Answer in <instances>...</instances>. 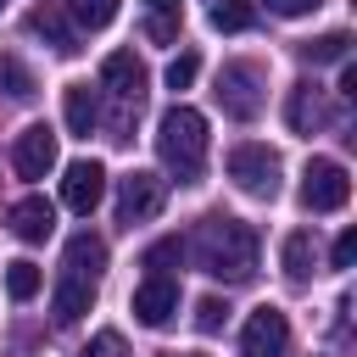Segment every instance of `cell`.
I'll list each match as a JSON object with an SVG mask.
<instances>
[{
	"label": "cell",
	"mask_w": 357,
	"mask_h": 357,
	"mask_svg": "<svg viewBox=\"0 0 357 357\" xmlns=\"http://www.w3.org/2000/svg\"><path fill=\"white\" fill-rule=\"evenodd\" d=\"M184 251H195V268L223 279V284H251L257 279V229L240 223V218H223V212L201 218V229Z\"/></svg>",
	"instance_id": "6da1fadb"
},
{
	"label": "cell",
	"mask_w": 357,
	"mask_h": 357,
	"mask_svg": "<svg viewBox=\"0 0 357 357\" xmlns=\"http://www.w3.org/2000/svg\"><path fill=\"white\" fill-rule=\"evenodd\" d=\"M156 156L167 162V173L178 184H201L206 173V117L195 106H167L162 123H156Z\"/></svg>",
	"instance_id": "7a4b0ae2"
},
{
	"label": "cell",
	"mask_w": 357,
	"mask_h": 357,
	"mask_svg": "<svg viewBox=\"0 0 357 357\" xmlns=\"http://www.w3.org/2000/svg\"><path fill=\"white\" fill-rule=\"evenodd\" d=\"M223 167H229L240 195H251V201H273L279 195V156L268 145H234L223 156Z\"/></svg>",
	"instance_id": "3957f363"
},
{
	"label": "cell",
	"mask_w": 357,
	"mask_h": 357,
	"mask_svg": "<svg viewBox=\"0 0 357 357\" xmlns=\"http://www.w3.org/2000/svg\"><path fill=\"white\" fill-rule=\"evenodd\" d=\"M100 84L117 95V134L112 139H128V112H139V95H145V67H139V56L134 50H112L106 61H100Z\"/></svg>",
	"instance_id": "277c9868"
},
{
	"label": "cell",
	"mask_w": 357,
	"mask_h": 357,
	"mask_svg": "<svg viewBox=\"0 0 357 357\" xmlns=\"http://www.w3.org/2000/svg\"><path fill=\"white\" fill-rule=\"evenodd\" d=\"M218 106L234 123H251L262 112V67L257 61H223V73H218Z\"/></svg>",
	"instance_id": "5b68a950"
},
{
	"label": "cell",
	"mask_w": 357,
	"mask_h": 357,
	"mask_svg": "<svg viewBox=\"0 0 357 357\" xmlns=\"http://www.w3.org/2000/svg\"><path fill=\"white\" fill-rule=\"evenodd\" d=\"M346 195H351V178H346L340 162L312 156V162L301 167V206H307V212H340Z\"/></svg>",
	"instance_id": "8992f818"
},
{
	"label": "cell",
	"mask_w": 357,
	"mask_h": 357,
	"mask_svg": "<svg viewBox=\"0 0 357 357\" xmlns=\"http://www.w3.org/2000/svg\"><path fill=\"white\" fill-rule=\"evenodd\" d=\"M162 201H167V178H156V173H145V167H134L128 178H117V223H123V229L151 223V218L162 212Z\"/></svg>",
	"instance_id": "52a82bcc"
},
{
	"label": "cell",
	"mask_w": 357,
	"mask_h": 357,
	"mask_svg": "<svg viewBox=\"0 0 357 357\" xmlns=\"http://www.w3.org/2000/svg\"><path fill=\"white\" fill-rule=\"evenodd\" d=\"M128 307L145 329H167L178 318V279L173 273H145V284L128 296Z\"/></svg>",
	"instance_id": "ba28073f"
},
{
	"label": "cell",
	"mask_w": 357,
	"mask_h": 357,
	"mask_svg": "<svg viewBox=\"0 0 357 357\" xmlns=\"http://www.w3.org/2000/svg\"><path fill=\"white\" fill-rule=\"evenodd\" d=\"M290 346V318L279 307H257L240 329V357H284Z\"/></svg>",
	"instance_id": "9c48e42d"
},
{
	"label": "cell",
	"mask_w": 357,
	"mask_h": 357,
	"mask_svg": "<svg viewBox=\"0 0 357 357\" xmlns=\"http://www.w3.org/2000/svg\"><path fill=\"white\" fill-rule=\"evenodd\" d=\"M11 167H17V178H45L56 167V128L50 123H28L17 134V145H11Z\"/></svg>",
	"instance_id": "30bf717a"
},
{
	"label": "cell",
	"mask_w": 357,
	"mask_h": 357,
	"mask_svg": "<svg viewBox=\"0 0 357 357\" xmlns=\"http://www.w3.org/2000/svg\"><path fill=\"white\" fill-rule=\"evenodd\" d=\"M100 195H106V167L100 162H67V173H61V201H67V212H78V218H89L95 206H100Z\"/></svg>",
	"instance_id": "8fae6325"
},
{
	"label": "cell",
	"mask_w": 357,
	"mask_h": 357,
	"mask_svg": "<svg viewBox=\"0 0 357 357\" xmlns=\"http://www.w3.org/2000/svg\"><path fill=\"white\" fill-rule=\"evenodd\" d=\"M6 223H11V234H17V240L39 245V240H50V229H56V206H50L45 195H22V201H11Z\"/></svg>",
	"instance_id": "7c38bea8"
},
{
	"label": "cell",
	"mask_w": 357,
	"mask_h": 357,
	"mask_svg": "<svg viewBox=\"0 0 357 357\" xmlns=\"http://www.w3.org/2000/svg\"><path fill=\"white\" fill-rule=\"evenodd\" d=\"M61 273H73V279H89V284H100V273H106V240L100 234H73L67 240V251H61Z\"/></svg>",
	"instance_id": "4fadbf2b"
},
{
	"label": "cell",
	"mask_w": 357,
	"mask_h": 357,
	"mask_svg": "<svg viewBox=\"0 0 357 357\" xmlns=\"http://www.w3.org/2000/svg\"><path fill=\"white\" fill-rule=\"evenodd\" d=\"M284 123H290L296 134H312V128H324V123H329V100H324V89H318V84H290Z\"/></svg>",
	"instance_id": "5bb4252c"
},
{
	"label": "cell",
	"mask_w": 357,
	"mask_h": 357,
	"mask_svg": "<svg viewBox=\"0 0 357 357\" xmlns=\"http://www.w3.org/2000/svg\"><path fill=\"white\" fill-rule=\"evenodd\" d=\"M61 117H67V134L89 139L95 123H100V100H95V89H89V84H67V89H61Z\"/></svg>",
	"instance_id": "9a60e30c"
},
{
	"label": "cell",
	"mask_w": 357,
	"mask_h": 357,
	"mask_svg": "<svg viewBox=\"0 0 357 357\" xmlns=\"http://www.w3.org/2000/svg\"><path fill=\"white\" fill-rule=\"evenodd\" d=\"M89 307H95V284H89V279L61 273V279H56V290H50V312H56V324H78Z\"/></svg>",
	"instance_id": "2e32d148"
},
{
	"label": "cell",
	"mask_w": 357,
	"mask_h": 357,
	"mask_svg": "<svg viewBox=\"0 0 357 357\" xmlns=\"http://www.w3.org/2000/svg\"><path fill=\"white\" fill-rule=\"evenodd\" d=\"M28 33L50 39V50H56V56H73V50H78V33H73V28L61 22V11H50V6L28 11Z\"/></svg>",
	"instance_id": "e0dca14e"
},
{
	"label": "cell",
	"mask_w": 357,
	"mask_h": 357,
	"mask_svg": "<svg viewBox=\"0 0 357 357\" xmlns=\"http://www.w3.org/2000/svg\"><path fill=\"white\" fill-rule=\"evenodd\" d=\"M279 262H284V273L301 284V279L312 273V262H318V240H312V229H290V234H284V251H279Z\"/></svg>",
	"instance_id": "ac0fdd59"
},
{
	"label": "cell",
	"mask_w": 357,
	"mask_h": 357,
	"mask_svg": "<svg viewBox=\"0 0 357 357\" xmlns=\"http://www.w3.org/2000/svg\"><path fill=\"white\" fill-rule=\"evenodd\" d=\"M206 22H212L218 33H245V28L257 22V6H251V0H212Z\"/></svg>",
	"instance_id": "d6986e66"
},
{
	"label": "cell",
	"mask_w": 357,
	"mask_h": 357,
	"mask_svg": "<svg viewBox=\"0 0 357 357\" xmlns=\"http://www.w3.org/2000/svg\"><path fill=\"white\" fill-rule=\"evenodd\" d=\"M39 284H45V273H39L33 262H6V296H11V301H33Z\"/></svg>",
	"instance_id": "ffe728a7"
},
{
	"label": "cell",
	"mask_w": 357,
	"mask_h": 357,
	"mask_svg": "<svg viewBox=\"0 0 357 357\" xmlns=\"http://www.w3.org/2000/svg\"><path fill=\"white\" fill-rule=\"evenodd\" d=\"M0 95L6 100H33V73L17 56H0Z\"/></svg>",
	"instance_id": "44dd1931"
},
{
	"label": "cell",
	"mask_w": 357,
	"mask_h": 357,
	"mask_svg": "<svg viewBox=\"0 0 357 357\" xmlns=\"http://www.w3.org/2000/svg\"><path fill=\"white\" fill-rule=\"evenodd\" d=\"M67 17L78 28H106L117 17V0H67Z\"/></svg>",
	"instance_id": "7402d4cb"
},
{
	"label": "cell",
	"mask_w": 357,
	"mask_h": 357,
	"mask_svg": "<svg viewBox=\"0 0 357 357\" xmlns=\"http://www.w3.org/2000/svg\"><path fill=\"white\" fill-rule=\"evenodd\" d=\"M346 50H351V33H324V39L301 45V56H307L312 67H324V61H346Z\"/></svg>",
	"instance_id": "603a6c76"
},
{
	"label": "cell",
	"mask_w": 357,
	"mask_h": 357,
	"mask_svg": "<svg viewBox=\"0 0 357 357\" xmlns=\"http://www.w3.org/2000/svg\"><path fill=\"white\" fill-rule=\"evenodd\" d=\"M173 262H184V240H178V234H167V240H156V245H151V251L139 257V268H145V273H167Z\"/></svg>",
	"instance_id": "cb8c5ba5"
},
{
	"label": "cell",
	"mask_w": 357,
	"mask_h": 357,
	"mask_svg": "<svg viewBox=\"0 0 357 357\" xmlns=\"http://www.w3.org/2000/svg\"><path fill=\"white\" fill-rule=\"evenodd\" d=\"M195 73H201V56H195V50H178V56L167 61V89H190Z\"/></svg>",
	"instance_id": "d4e9b609"
},
{
	"label": "cell",
	"mask_w": 357,
	"mask_h": 357,
	"mask_svg": "<svg viewBox=\"0 0 357 357\" xmlns=\"http://www.w3.org/2000/svg\"><path fill=\"white\" fill-rule=\"evenodd\" d=\"M223 324H229V301H218V296L195 301V329H201V335H218Z\"/></svg>",
	"instance_id": "484cf974"
},
{
	"label": "cell",
	"mask_w": 357,
	"mask_h": 357,
	"mask_svg": "<svg viewBox=\"0 0 357 357\" xmlns=\"http://www.w3.org/2000/svg\"><path fill=\"white\" fill-rule=\"evenodd\" d=\"M78 357H128V346H123V335H117V329H100Z\"/></svg>",
	"instance_id": "4316f807"
},
{
	"label": "cell",
	"mask_w": 357,
	"mask_h": 357,
	"mask_svg": "<svg viewBox=\"0 0 357 357\" xmlns=\"http://www.w3.org/2000/svg\"><path fill=\"white\" fill-rule=\"evenodd\" d=\"M273 17H307V11H318L324 0H262Z\"/></svg>",
	"instance_id": "83f0119b"
},
{
	"label": "cell",
	"mask_w": 357,
	"mask_h": 357,
	"mask_svg": "<svg viewBox=\"0 0 357 357\" xmlns=\"http://www.w3.org/2000/svg\"><path fill=\"white\" fill-rule=\"evenodd\" d=\"M145 33H151L156 45H173V39H178V17H151V22H145Z\"/></svg>",
	"instance_id": "f1b7e54d"
},
{
	"label": "cell",
	"mask_w": 357,
	"mask_h": 357,
	"mask_svg": "<svg viewBox=\"0 0 357 357\" xmlns=\"http://www.w3.org/2000/svg\"><path fill=\"white\" fill-rule=\"evenodd\" d=\"M351 257H357V229H340V240H335V268H351Z\"/></svg>",
	"instance_id": "f546056e"
},
{
	"label": "cell",
	"mask_w": 357,
	"mask_h": 357,
	"mask_svg": "<svg viewBox=\"0 0 357 357\" xmlns=\"http://www.w3.org/2000/svg\"><path fill=\"white\" fill-rule=\"evenodd\" d=\"M340 95L357 100V67H351V61H340Z\"/></svg>",
	"instance_id": "4dcf8cb0"
},
{
	"label": "cell",
	"mask_w": 357,
	"mask_h": 357,
	"mask_svg": "<svg viewBox=\"0 0 357 357\" xmlns=\"http://www.w3.org/2000/svg\"><path fill=\"white\" fill-rule=\"evenodd\" d=\"M184 0H151V17H178Z\"/></svg>",
	"instance_id": "1f68e13d"
},
{
	"label": "cell",
	"mask_w": 357,
	"mask_h": 357,
	"mask_svg": "<svg viewBox=\"0 0 357 357\" xmlns=\"http://www.w3.org/2000/svg\"><path fill=\"white\" fill-rule=\"evenodd\" d=\"M0 11H6V0H0Z\"/></svg>",
	"instance_id": "d6a6232c"
}]
</instances>
